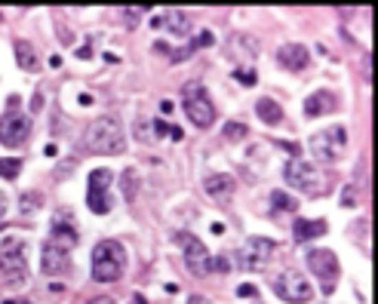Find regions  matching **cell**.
<instances>
[{
  "mask_svg": "<svg viewBox=\"0 0 378 304\" xmlns=\"http://www.w3.org/2000/svg\"><path fill=\"white\" fill-rule=\"evenodd\" d=\"M83 144H86V151L102 154V157L123 154V148H126L123 123L117 120V117H111V114L96 117V120H92L90 127H86V132H83Z\"/></svg>",
  "mask_w": 378,
  "mask_h": 304,
  "instance_id": "cell-1",
  "label": "cell"
},
{
  "mask_svg": "<svg viewBox=\"0 0 378 304\" xmlns=\"http://www.w3.org/2000/svg\"><path fill=\"white\" fill-rule=\"evenodd\" d=\"M126 268V249L117 240H102L92 249V280L96 283H114L123 276Z\"/></svg>",
  "mask_w": 378,
  "mask_h": 304,
  "instance_id": "cell-2",
  "label": "cell"
},
{
  "mask_svg": "<svg viewBox=\"0 0 378 304\" xmlns=\"http://www.w3.org/2000/svg\"><path fill=\"white\" fill-rule=\"evenodd\" d=\"M0 274L10 280H25L28 274V243L19 237H6L0 240Z\"/></svg>",
  "mask_w": 378,
  "mask_h": 304,
  "instance_id": "cell-3",
  "label": "cell"
},
{
  "mask_svg": "<svg viewBox=\"0 0 378 304\" xmlns=\"http://www.w3.org/2000/svg\"><path fill=\"white\" fill-rule=\"evenodd\" d=\"M182 105H185V114L191 117V123L200 129L212 127V120H216V108H212L207 89L200 87V83H188L182 92Z\"/></svg>",
  "mask_w": 378,
  "mask_h": 304,
  "instance_id": "cell-4",
  "label": "cell"
},
{
  "mask_svg": "<svg viewBox=\"0 0 378 304\" xmlns=\"http://www.w3.org/2000/svg\"><path fill=\"white\" fill-rule=\"evenodd\" d=\"M344 144H348V132L344 127H329L317 135H311V154L323 163H333L344 154Z\"/></svg>",
  "mask_w": 378,
  "mask_h": 304,
  "instance_id": "cell-5",
  "label": "cell"
},
{
  "mask_svg": "<svg viewBox=\"0 0 378 304\" xmlns=\"http://www.w3.org/2000/svg\"><path fill=\"white\" fill-rule=\"evenodd\" d=\"M274 292L277 298H283L286 304H304L311 301V283L304 280L298 270H283V274L274 276Z\"/></svg>",
  "mask_w": 378,
  "mask_h": 304,
  "instance_id": "cell-6",
  "label": "cell"
},
{
  "mask_svg": "<svg viewBox=\"0 0 378 304\" xmlns=\"http://www.w3.org/2000/svg\"><path fill=\"white\" fill-rule=\"evenodd\" d=\"M308 264H311V274L320 280L323 292L333 295L335 280H338V259H335V252H333V249H311Z\"/></svg>",
  "mask_w": 378,
  "mask_h": 304,
  "instance_id": "cell-7",
  "label": "cell"
},
{
  "mask_svg": "<svg viewBox=\"0 0 378 304\" xmlns=\"http://www.w3.org/2000/svg\"><path fill=\"white\" fill-rule=\"evenodd\" d=\"M274 252V240L268 237H252L237 249V268L240 270H262Z\"/></svg>",
  "mask_w": 378,
  "mask_h": 304,
  "instance_id": "cell-8",
  "label": "cell"
},
{
  "mask_svg": "<svg viewBox=\"0 0 378 304\" xmlns=\"http://www.w3.org/2000/svg\"><path fill=\"white\" fill-rule=\"evenodd\" d=\"M114 182L111 169H96L90 173V182H86V203L96 215H108L111 213V200H108V188Z\"/></svg>",
  "mask_w": 378,
  "mask_h": 304,
  "instance_id": "cell-9",
  "label": "cell"
},
{
  "mask_svg": "<svg viewBox=\"0 0 378 304\" xmlns=\"http://www.w3.org/2000/svg\"><path fill=\"white\" fill-rule=\"evenodd\" d=\"M28 132H31V120L22 111H6V114L0 117V144H6V148L22 144L25 138H28Z\"/></svg>",
  "mask_w": 378,
  "mask_h": 304,
  "instance_id": "cell-10",
  "label": "cell"
},
{
  "mask_svg": "<svg viewBox=\"0 0 378 304\" xmlns=\"http://www.w3.org/2000/svg\"><path fill=\"white\" fill-rule=\"evenodd\" d=\"M283 175H286L289 188H295V191H320V173H317V166H311L304 160L286 163Z\"/></svg>",
  "mask_w": 378,
  "mask_h": 304,
  "instance_id": "cell-11",
  "label": "cell"
},
{
  "mask_svg": "<svg viewBox=\"0 0 378 304\" xmlns=\"http://www.w3.org/2000/svg\"><path fill=\"white\" fill-rule=\"evenodd\" d=\"M182 240V249H185V261H188V268H191V274H197V276H207L209 274V252H207V246H203V240H197L194 234H182L178 237Z\"/></svg>",
  "mask_w": 378,
  "mask_h": 304,
  "instance_id": "cell-12",
  "label": "cell"
},
{
  "mask_svg": "<svg viewBox=\"0 0 378 304\" xmlns=\"http://www.w3.org/2000/svg\"><path fill=\"white\" fill-rule=\"evenodd\" d=\"M50 246H56V249H62V252H71V249L77 246V230H74V224H71V218L68 213H56L52 215V228H50Z\"/></svg>",
  "mask_w": 378,
  "mask_h": 304,
  "instance_id": "cell-13",
  "label": "cell"
},
{
  "mask_svg": "<svg viewBox=\"0 0 378 304\" xmlns=\"http://www.w3.org/2000/svg\"><path fill=\"white\" fill-rule=\"evenodd\" d=\"M277 58H280L283 68L304 71V68H308V62H311V52H308V46H304V43H286V46H280Z\"/></svg>",
  "mask_w": 378,
  "mask_h": 304,
  "instance_id": "cell-14",
  "label": "cell"
},
{
  "mask_svg": "<svg viewBox=\"0 0 378 304\" xmlns=\"http://www.w3.org/2000/svg\"><path fill=\"white\" fill-rule=\"evenodd\" d=\"M203 188H207V194H209L216 203H228V200H231V194L237 191V184H234V178H231V175L212 173V175L207 178V182H203Z\"/></svg>",
  "mask_w": 378,
  "mask_h": 304,
  "instance_id": "cell-15",
  "label": "cell"
},
{
  "mask_svg": "<svg viewBox=\"0 0 378 304\" xmlns=\"http://www.w3.org/2000/svg\"><path fill=\"white\" fill-rule=\"evenodd\" d=\"M41 268H43V274H50V276L62 274V270L68 268V252H62V249H56V246L46 243L43 255H41Z\"/></svg>",
  "mask_w": 378,
  "mask_h": 304,
  "instance_id": "cell-16",
  "label": "cell"
},
{
  "mask_svg": "<svg viewBox=\"0 0 378 304\" xmlns=\"http://www.w3.org/2000/svg\"><path fill=\"white\" fill-rule=\"evenodd\" d=\"M151 25H154V28L167 25V28L172 31V34H178V37H185V34H188V31H191V19L185 16L182 10H169V12H163V16H160V19H154V22H151Z\"/></svg>",
  "mask_w": 378,
  "mask_h": 304,
  "instance_id": "cell-17",
  "label": "cell"
},
{
  "mask_svg": "<svg viewBox=\"0 0 378 304\" xmlns=\"http://www.w3.org/2000/svg\"><path fill=\"white\" fill-rule=\"evenodd\" d=\"M335 108V96L333 92H326V89H320V92H311V98L304 102V114L308 117H320V114H329V111Z\"/></svg>",
  "mask_w": 378,
  "mask_h": 304,
  "instance_id": "cell-18",
  "label": "cell"
},
{
  "mask_svg": "<svg viewBox=\"0 0 378 304\" xmlns=\"http://www.w3.org/2000/svg\"><path fill=\"white\" fill-rule=\"evenodd\" d=\"M323 234H326V221H304V218L295 221V240L298 243H308V240L323 237Z\"/></svg>",
  "mask_w": 378,
  "mask_h": 304,
  "instance_id": "cell-19",
  "label": "cell"
},
{
  "mask_svg": "<svg viewBox=\"0 0 378 304\" xmlns=\"http://www.w3.org/2000/svg\"><path fill=\"white\" fill-rule=\"evenodd\" d=\"M255 111H258V117H262L268 127H277V123L283 120V108L274 102V98H258Z\"/></svg>",
  "mask_w": 378,
  "mask_h": 304,
  "instance_id": "cell-20",
  "label": "cell"
},
{
  "mask_svg": "<svg viewBox=\"0 0 378 304\" xmlns=\"http://www.w3.org/2000/svg\"><path fill=\"white\" fill-rule=\"evenodd\" d=\"M12 50H16V62H19V68H25V71H37V52H34V46H31L28 41H16V43H12Z\"/></svg>",
  "mask_w": 378,
  "mask_h": 304,
  "instance_id": "cell-21",
  "label": "cell"
},
{
  "mask_svg": "<svg viewBox=\"0 0 378 304\" xmlns=\"http://www.w3.org/2000/svg\"><path fill=\"white\" fill-rule=\"evenodd\" d=\"M271 203H274L277 213H295L298 209V200L293 194H286V191H274V194H271Z\"/></svg>",
  "mask_w": 378,
  "mask_h": 304,
  "instance_id": "cell-22",
  "label": "cell"
},
{
  "mask_svg": "<svg viewBox=\"0 0 378 304\" xmlns=\"http://www.w3.org/2000/svg\"><path fill=\"white\" fill-rule=\"evenodd\" d=\"M19 206H22V213H25V215H31L34 209H41V206H43V197H41V194H31V191H25L22 200H19Z\"/></svg>",
  "mask_w": 378,
  "mask_h": 304,
  "instance_id": "cell-23",
  "label": "cell"
},
{
  "mask_svg": "<svg viewBox=\"0 0 378 304\" xmlns=\"http://www.w3.org/2000/svg\"><path fill=\"white\" fill-rule=\"evenodd\" d=\"M123 197H126V203L136 200V169H126L123 173Z\"/></svg>",
  "mask_w": 378,
  "mask_h": 304,
  "instance_id": "cell-24",
  "label": "cell"
},
{
  "mask_svg": "<svg viewBox=\"0 0 378 304\" xmlns=\"http://www.w3.org/2000/svg\"><path fill=\"white\" fill-rule=\"evenodd\" d=\"M19 173H22V163L19 160H12V157H3V160H0V175L3 178H16Z\"/></svg>",
  "mask_w": 378,
  "mask_h": 304,
  "instance_id": "cell-25",
  "label": "cell"
},
{
  "mask_svg": "<svg viewBox=\"0 0 378 304\" xmlns=\"http://www.w3.org/2000/svg\"><path fill=\"white\" fill-rule=\"evenodd\" d=\"M246 127H243V123H228V127H224V135L231 138V142H237V138H246Z\"/></svg>",
  "mask_w": 378,
  "mask_h": 304,
  "instance_id": "cell-26",
  "label": "cell"
},
{
  "mask_svg": "<svg viewBox=\"0 0 378 304\" xmlns=\"http://www.w3.org/2000/svg\"><path fill=\"white\" fill-rule=\"evenodd\" d=\"M237 295H243V298H252V295H255V286H252V283H243V286L237 289Z\"/></svg>",
  "mask_w": 378,
  "mask_h": 304,
  "instance_id": "cell-27",
  "label": "cell"
},
{
  "mask_svg": "<svg viewBox=\"0 0 378 304\" xmlns=\"http://www.w3.org/2000/svg\"><path fill=\"white\" fill-rule=\"evenodd\" d=\"M212 43V31H200V37L194 41V46H209Z\"/></svg>",
  "mask_w": 378,
  "mask_h": 304,
  "instance_id": "cell-28",
  "label": "cell"
},
{
  "mask_svg": "<svg viewBox=\"0 0 378 304\" xmlns=\"http://www.w3.org/2000/svg\"><path fill=\"white\" fill-rule=\"evenodd\" d=\"M209 268H216V270H218V274H224V270H228V268H231V264H228V259H216V261H212V264H209Z\"/></svg>",
  "mask_w": 378,
  "mask_h": 304,
  "instance_id": "cell-29",
  "label": "cell"
},
{
  "mask_svg": "<svg viewBox=\"0 0 378 304\" xmlns=\"http://www.w3.org/2000/svg\"><path fill=\"white\" fill-rule=\"evenodd\" d=\"M237 77H240V80L246 83V87H252V83H255V74H252V71H240Z\"/></svg>",
  "mask_w": 378,
  "mask_h": 304,
  "instance_id": "cell-30",
  "label": "cell"
},
{
  "mask_svg": "<svg viewBox=\"0 0 378 304\" xmlns=\"http://www.w3.org/2000/svg\"><path fill=\"white\" fill-rule=\"evenodd\" d=\"M280 148L286 151V154H293V157H298V151H302L298 144H286V142H280Z\"/></svg>",
  "mask_w": 378,
  "mask_h": 304,
  "instance_id": "cell-31",
  "label": "cell"
},
{
  "mask_svg": "<svg viewBox=\"0 0 378 304\" xmlns=\"http://www.w3.org/2000/svg\"><path fill=\"white\" fill-rule=\"evenodd\" d=\"M154 132H157V135H167V132H172V127H167V123L157 120V123H154Z\"/></svg>",
  "mask_w": 378,
  "mask_h": 304,
  "instance_id": "cell-32",
  "label": "cell"
},
{
  "mask_svg": "<svg viewBox=\"0 0 378 304\" xmlns=\"http://www.w3.org/2000/svg\"><path fill=\"white\" fill-rule=\"evenodd\" d=\"M188 304H212V301H209V298H203V295H191Z\"/></svg>",
  "mask_w": 378,
  "mask_h": 304,
  "instance_id": "cell-33",
  "label": "cell"
},
{
  "mask_svg": "<svg viewBox=\"0 0 378 304\" xmlns=\"http://www.w3.org/2000/svg\"><path fill=\"white\" fill-rule=\"evenodd\" d=\"M90 56H92L90 46H81V50H77V58H90Z\"/></svg>",
  "mask_w": 378,
  "mask_h": 304,
  "instance_id": "cell-34",
  "label": "cell"
},
{
  "mask_svg": "<svg viewBox=\"0 0 378 304\" xmlns=\"http://www.w3.org/2000/svg\"><path fill=\"white\" fill-rule=\"evenodd\" d=\"M348 191V194H344V206H350V203H354V188H344Z\"/></svg>",
  "mask_w": 378,
  "mask_h": 304,
  "instance_id": "cell-35",
  "label": "cell"
},
{
  "mask_svg": "<svg viewBox=\"0 0 378 304\" xmlns=\"http://www.w3.org/2000/svg\"><path fill=\"white\" fill-rule=\"evenodd\" d=\"M3 215H6V194L0 191V218H3Z\"/></svg>",
  "mask_w": 378,
  "mask_h": 304,
  "instance_id": "cell-36",
  "label": "cell"
},
{
  "mask_svg": "<svg viewBox=\"0 0 378 304\" xmlns=\"http://www.w3.org/2000/svg\"><path fill=\"white\" fill-rule=\"evenodd\" d=\"M90 304H114V301H111V298H108V295H98V298H92Z\"/></svg>",
  "mask_w": 378,
  "mask_h": 304,
  "instance_id": "cell-37",
  "label": "cell"
},
{
  "mask_svg": "<svg viewBox=\"0 0 378 304\" xmlns=\"http://www.w3.org/2000/svg\"><path fill=\"white\" fill-rule=\"evenodd\" d=\"M31 108H34V111H41V108H43V96H34V102H31Z\"/></svg>",
  "mask_w": 378,
  "mask_h": 304,
  "instance_id": "cell-38",
  "label": "cell"
},
{
  "mask_svg": "<svg viewBox=\"0 0 378 304\" xmlns=\"http://www.w3.org/2000/svg\"><path fill=\"white\" fill-rule=\"evenodd\" d=\"M6 304H16V301H6Z\"/></svg>",
  "mask_w": 378,
  "mask_h": 304,
  "instance_id": "cell-39",
  "label": "cell"
}]
</instances>
